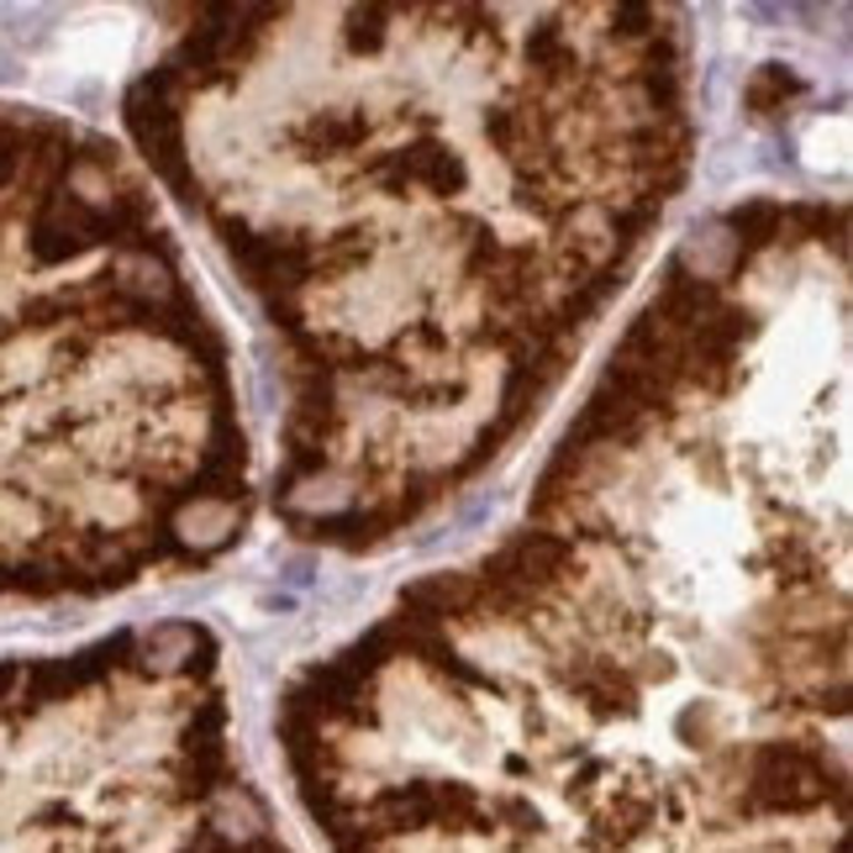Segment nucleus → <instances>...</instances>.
<instances>
[{
	"mask_svg": "<svg viewBox=\"0 0 853 853\" xmlns=\"http://www.w3.org/2000/svg\"><path fill=\"white\" fill-rule=\"evenodd\" d=\"M216 801L138 775L69 716L0 711V853H280Z\"/></svg>",
	"mask_w": 853,
	"mask_h": 853,
	"instance_id": "f257e3e1",
	"label": "nucleus"
}]
</instances>
